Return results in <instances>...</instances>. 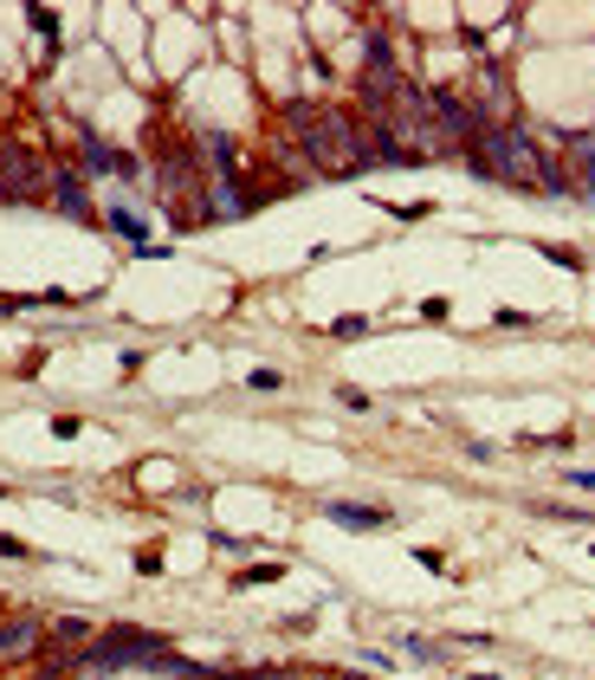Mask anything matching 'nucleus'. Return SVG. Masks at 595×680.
I'll return each mask as SVG.
<instances>
[{
  "instance_id": "nucleus-1",
  "label": "nucleus",
  "mask_w": 595,
  "mask_h": 680,
  "mask_svg": "<svg viewBox=\"0 0 595 680\" xmlns=\"http://www.w3.org/2000/svg\"><path fill=\"white\" fill-rule=\"evenodd\" d=\"M292 130L298 143L311 150V162H324L331 176H343V169H370V130H356L343 111H317V104H292Z\"/></svg>"
},
{
  "instance_id": "nucleus-2",
  "label": "nucleus",
  "mask_w": 595,
  "mask_h": 680,
  "mask_svg": "<svg viewBox=\"0 0 595 680\" xmlns=\"http://www.w3.org/2000/svg\"><path fill=\"white\" fill-rule=\"evenodd\" d=\"M473 162H480V176H492V182H512V189H537V162L544 156L524 143V130H512V123H485L480 143H473Z\"/></svg>"
},
{
  "instance_id": "nucleus-3",
  "label": "nucleus",
  "mask_w": 595,
  "mask_h": 680,
  "mask_svg": "<svg viewBox=\"0 0 595 680\" xmlns=\"http://www.w3.org/2000/svg\"><path fill=\"white\" fill-rule=\"evenodd\" d=\"M162 654H169L162 636H104V642L84 654V668H91V674H111L123 661H162Z\"/></svg>"
},
{
  "instance_id": "nucleus-4",
  "label": "nucleus",
  "mask_w": 595,
  "mask_h": 680,
  "mask_svg": "<svg viewBox=\"0 0 595 680\" xmlns=\"http://www.w3.org/2000/svg\"><path fill=\"white\" fill-rule=\"evenodd\" d=\"M427 111H434V123H441V137H453L460 150H473L480 143V130H485V117H473L453 91H427Z\"/></svg>"
},
{
  "instance_id": "nucleus-5",
  "label": "nucleus",
  "mask_w": 595,
  "mask_h": 680,
  "mask_svg": "<svg viewBox=\"0 0 595 680\" xmlns=\"http://www.w3.org/2000/svg\"><path fill=\"white\" fill-rule=\"evenodd\" d=\"M569 189H576V194H589V201H595V130L569 143Z\"/></svg>"
},
{
  "instance_id": "nucleus-6",
  "label": "nucleus",
  "mask_w": 595,
  "mask_h": 680,
  "mask_svg": "<svg viewBox=\"0 0 595 680\" xmlns=\"http://www.w3.org/2000/svg\"><path fill=\"white\" fill-rule=\"evenodd\" d=\"M84 169H98V176H137V162L117 156V150H104V143H84Z\"/></svg>"
},
{
  "instance_id": "nucleus-7",
  "label": "nucleus",
  "mask_w": 595,
  "mask_h": 680,
  "mask_svg": "<svg viewBox=\"0 0 595 680\" xmlns=\"http://www.w3.org/2000/svg\"><path fill=\"white\" fill-rule=\"evenodd\" d=\"M39 642V622H7L0 629V654H20V648H33Z\"/></svg>"
},
{
  "instance_id": "nucleus-8",
  "label": "nucleus",
  "mask_w": 595,
  "mask_h": 680,
  "mask_svg": "<svg viewBox=\"0 0 595 680\" xmlns=\"http://www.w3.org/2000/svg\"><path fill=\"white\" fill-rule=\"evenodd\" d=\"M331 519L336 526H382L389 512H382V506H331Z\"/></svg>"
},
{
  "instance_id": "nucleus-9",
  "label": "nucleus",
  "mask_w": 595,
  "mask_h": 680,
  "mask_svg": "<svg viewBox=\"0 0 595 680\" xmlns=\"http://www.w3.org/2000/svg\"><path fill=\"white\" fill-rule=\"evenodd\" d=\"M52 194H59V208H65V214H84V194H78L72 176H59V189H52Z\"/></svg>"
},
{
  "instance_id": "nucleus-10",
  "label": "nucleus",
  "mask_w": 595,
  "mask_h": 680,
  "mask_svg": "<svg viewBox=\"0 0 595 680\" xmlns=\"http://www.w3.org/2000/svg\"><path fill=\"white\" fill-rule=\"evenodd\" d=\"M111 227H117V233H130V240H143V221H137L130 208H111Z\"/></svg>"
}]
</instances>
